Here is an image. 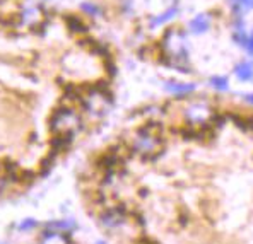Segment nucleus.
Here are the masks:
<instances>
[{
    "label": "nucleus",
    "mask_w": 253,
    "mask_h": 244,
    "mask_svg": "<svg viewBox=\"0 0 253 244\" xmlns=\"http://www.w3.org/2000/svg\"><path fill=\"white\" fill-rule=\"evenodd\" d=\"M161 53L171 67L178 69L180 72H188L185 69L190 62V43L183 29L174 28L165 33L161 39Z\"/></svg>",
    "instance_id": "f257e3e1"
},
{
    "label": "nucleus",
    "mask_w": 253,
    "mask_h": 244,
    "mask_svg": "<svg viewBox=\"0 0 253 244\" xmlns=\"http://www.w3.org/2000/svg\"><path fill=\"white\" fill-rule=\"evenodd\" d=\"M165 139L161 127L156 123H147L140 127L132 140V150L142 159H152L163 152Z\"/></svg>",
    "instance_id": "f03ea898"
},
{
    "label": "nucleus",
    "mask_w": 253,
    "mask_h": 244,
    "mask_svg": "<svg viewBox=\"0 0 253 244\" xmlns=\"http://www.w3.org/2000/svg\"><path fill=\"white\" fill-rule=\"evenodd\" d=\"M81 127H83V118L72 108L57 109L50 120V128L57 135V139L70 140L74 133L79 132Z\"/></svg>",
    "instance_id": "7ed1b4c3"
},
{
    "label": "nucleus",
    "mask_w": 253,
    "mask_h": 244,
    "mask_svg": "<svg viewBox=\"0 0 253 244\" xmlns=\"http://www.w3.org/2000/svg\"><path fill=\"white\" fill-rule=\"evenodd\" d=\"M183 118L190 128H206L214 120V109L206 101H193L185 106Z\"/></svg>",
    "instance_id": "20e7f679"
},
{
    "label": "nucleus",
    "mask_w": 253,
    "mask_h": 244,
    "mask_svg": "<svg viewBox=\"0 0 253 244\" xmlns=\"http://www.w3.org/2000/svg\"><path fill=\"white\" fill-rule=\"evenodd\" d=\"M83 106L87 113L94 114V116H103L108 111V108H110V98L101 89H89L87 94L83 98Z\"/></svg>",
    "instance_id": "39448f33"
},
{
    "label": "nucleus",
    "mask_w": 253,
    "mask_h": 244,
    "mask_svg": "<svg viewBox=\"0 0 253 244\" xmlns=\"http://www.w3.org/2000/svg\"><path fill=\"white\" fill-rule=\"evenodd\" d=\"M212 26V17L207 12H200L197 16H193L188 22V31L195 36H202L206 33H209Z\"/></svg>",
    "instance_id": "423d86ee"
},
{
    "label": "nucleus",
    "mask_w": 253,
    "mask_h": 244,
    "mask_svg": "<svg viewBox=\"0 0 253 244\" xmlns=\"http://www.w3.org/2000/svg\"><path fill=\"white\" fill-rule=\"evenodd\" d=\"M165 92L169 96H176V98H185L195 92L197 86L193 82H180V80H166L165 82Z\"/></svg>",
    "instance_id": "0eeeda50"
},
{
    "label": "nucleus",
    "mask_w": 253,
    "mask_h": 244,
    "mask_svg": "<svg viewBox=\"0 0 253 244\" xmlns=\"http://www.w3.org/2000/svg\"><path fill=\"white\" fill-rule=\"evenodd\" d=\"M178 14H180V5H178V3H173V5L168 7L166 10H163L161 14L151 16V19H149V29H156V28H161V26H166L168 22L176 19Z\"/></svg>",
    "instance_id": "6e6552de"
},
{
    "label": "nucleus",
    "mask_w": 253,
    "mask_h": 244,
    "mask_svg": "<svg viewBox=\"0 0 253 244\" xmlns=\"http://www.w3.org/2000/svg\"><path fill=\"white\" fill-rule=\"evenodd\" d=\"M21 21H22V24H26L28 28H36V26H40L43 21L42 9L36 5L26 7V9H22V12H21Z\"/></svg>",
    "instance_id": "1a4fd4ad"
},
{
    "label": "nucleus",
    "mask_w": 253,
    "mask_h": 244,
    "mask_svg": "<svg viewBox=\"0 0 253 244\" xmlns=\"http://www.w3.org/2000/svg\"><path fill=\"white\" fill-rule=\"evenodd\" d=\"M234 75L241 82H252L253 80V62L243 60L234 65Z\"/></svg>",
    "instance_id": "9d476101"
},
{
    "label": "nucleus",
    "mask_w": 253,
    "mask_h": 244,
    "mask_svg": "<svg viewBox=\"0 0 253 244\" xmlns=\"http://www.w3.org/2000/svg\"><path fill=\"white\" fill-rule=\"evenodd\" d=\"M101 222H103V225H106V227H117V225L124 224L125 217L120 210H110V212H106L105 215L101 217Z\"/></svg>",
    "instance_id": "9b49d317"
},
{
    "label": "nucleus",
    "mask_w": 253,
    "mask_h": 244,
    "mask_svg": "<svg viewBox=\"0 0 253 244\" xmlns=\"http://www.w3.org/2000/svg\"><path fill=\"white\" fill-rule=\"evenodd\" d=\"M42 244H69V238L63 236V232L50 231V232H44Z\"/></svg>",
    "instance_id": "f8f14e48"
},
{
    "label": "nucleus",
    "mask_w": 253,
    "mask_h": 244,
    "mask_svg": "<svg viewBox=\"0 0 253 244\" xmlns=\"http://www.w3.org/2000/svg\"><path fill=\"white\" fill-rule=\"evenodd\" d=\"M209 86L217 92H226L229 91V80L224 75H212L209 79Z\"/></svg>",
    "instance_id": "ddd939ff"
},
{
    "label": "nucleus",
    "mask_w": 253,
    "mask_h": 244,
    "mask_svg": "<svg viewBox=\"0 0 253 244\" xmlns=\"http://www.w3.org/2000/svg\"><path fill=\"white\" fill-rule=\"evenodd\" d=\"M46 227L57 232H65V231H72V229L76 227V224H74L72 220H55V222L46 224Z\"/></svg>",
    "instance_id": "4468645a"
},
{
    "label": "nucleus",
    "mask_w": 253,
    "mask_h": 244,
    "mask_svg": "<svg viewBox=\"0 0 253 244\" xmlns=\"http://www.w3.org/2000/svg\"><path fill=\"white\" fill-rule=\"evenodd\" d=\"M81 10L87 14V16H92V17H96V16H99V14H101V9H99V7L96 5V3H92V2H83V3H81Z\"/></svg>",
    "instance_id": "2eb2a0df"
},
{
    "label": "nucleus",
    "mask_w": 253,
    "mask_h": 244,
    "mask_svg": "<svg viewBox=\"0 0 253 244\" xmlns=\"http://www.w3.org/2000/svg\"><path fill=\"white\" fill-rule=\"evenodd\" d=\"M245 50H247V53L250 55V57H253V29L248 33L247 43H245Z\"/></svg>",
    "instance_id": "dca6fc26"
},
{
    "label": "nucleus",
    "mask_w": 253,
    "mask_h": 244,
    "mask_svg": "<svg viewBox=\"0 0 253 244\" xmlns=\"http://www.w3.org/2000/svg\"><path fill=\"white\" fill-rule=\"evenodd\" d=\"M33 227H36V220L35 219H26L19 225V231H29V229H33Z\"/></svg>",
    "instance_id": "f3484780"
},
{
    "label": "nucleus",
    "mask_w": 253,
    "mask_h": 244,
    "mask_svg": "<svg viewBox=\"0 0 253 244\" xmlns=\"http://www.w3.org/2000/svg\"><path fill=\"white\" fill-rule=\"evenodd\" d=\"M241 3L247 10H253V0H241Z\"/></svg>",
    "instance_id": "a211bd4d"
},
{
    "label": "nucleus",
    "mask_w": 253,
    "mask_h": 244,
    "mask_svg": "<svg viewBox=\"0 0 253 244\" xmlns=\"http://www.w3.org/2000/svg\"><path fill=\"white\" fill-rule=\"evenodd\" d=\"M245 101L253 106V92H250V94H245Z\"/></svg>",
    "instance_id": "6ab92c4d"
},
{
    "label": "nucleus",
    "mask_w": 253,
    "mask_h": 244,
    "mask_svg": "<svg viewBox=\"0 0 253 244\" xmlns=\"http://www.w3.org/2000/svg\"><path fill=\"white\" fill-rule=\"evenodd\" d=\"M96 244H106V243H103V241H99V243H96Z\"/></svg>",
    "instance_id": "aec40b11"
},
{
    "label": "nucleus",
    "mask_w": 253,
    "mask_h": 244,
    "mask_svg": "<svg viewBox=\"0 0 253 244\" xmlns=\"http://www.w3.org/2000/svg\"><path fill=\"white\" fill-rule=\"evenodd\" d=\"M144 244H149V243H144Z\"/></svg>",
    "instance_id": "412c9836"
}]
</instances>
